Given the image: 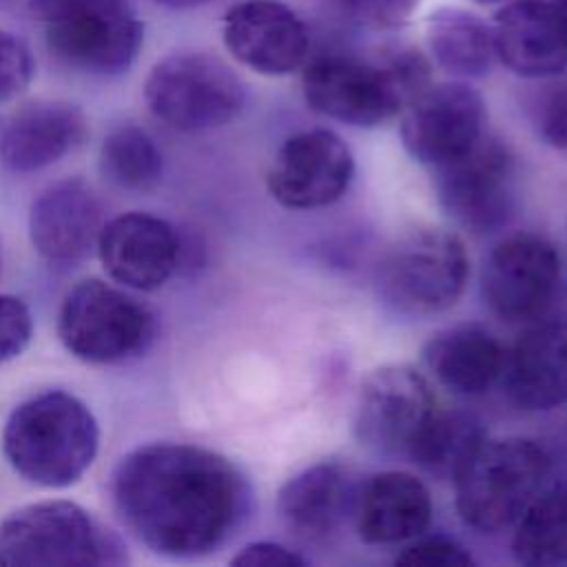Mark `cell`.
Instances as JSON below:
<instances>
[{"label": "cell", "instance_id": "obj_1", "mask_svg": "<svg viewBox=\"0 0 567 567\" xmlns=\"http://www.w3.org/2000/svg\"><path fill=\"white\" fill-rule=\"evenodd\" d=\"M111 498L122 525L153 554L202 558L241 527L250 489L221 454L190 443H148L120 458Z\"/></svg>", "mask_w": 567, "mask_h": 567}, {"label": "cell", "instance_id": "obj_2", "mask_svg": "<svg viewBox=\"0 0 567 567\" xmlns=\"http://www.w3.org/2000/svg\"><path fill=\"white\" fill-rule=\"evenodd\" d=\"M430 84V62L414 49L383 60L319 55L303 64V97L330 120L352 126H379L399 115Z\"/></svg>", "mask_w": 567, "mask_h": 567}, {"label": "cell", "instance_id": "obj_3", "mask_svg": "<svg viewBox=\"0 0 567 567\" xmlns=\"http://www.w3.org/2000/svg\"><path fill=\"white\" fill-rule=\"evenodd\" d=\"M100 427L89 405L64 390L22 401L7 419L2 452L9 465L40 487H69L91 467Z\"/></svg>", "mask_w": 567, "mask_h": 567}, {"label": "cell", "instance_id": "obj_4", "mask_svg": "<svg viewBox=\"0 0 567 567\" xmlns=\"http://www.w3.org/2000/svg\"><path fill=\"white\" fill-rule=\"evenodd\" d=\"M124 540L71 501H40L0 523L4 567H117L126 565Z\"/></svg>", "mask_w": 567, "mask_h": 567}, {"label": "cell", "instance_id": "obj_5", "mask_svg": "<svg viewBox=\"0 0 567 567\" xmlns=\"http://www.w3.org/2000/svg\"><path fill=\"white\" fill-rule=\"evenodd\" d=\"M549 474V456L532 439H485L454 478L461 520L496 534L518 520Z\"/></svg>", "mask_w": 567, "mask_h": 567}, {"label": "cell", "instance_id": "obj_6", "mask_svg": "<svg viewBox=\"0 0 567 567\" xmlns=\"http://www.w3.org/2000/svg\"><path fill=\"white\" fill-rule=\"evenodd\" d=\"M467 275V250L456 233L416 228L383 255L377 270V295L399 317H432L458 301Z\"/></svg>", "mask_w": 567, "mask_h": 567}, {"label": "cell", "instance_id": "obj_7", "mask_svg": "<svg viewBox=\"0 0 567 567\" xmlns=\"http://www.w3.org/2000/svg\"><path fill=\"white\" fill-rule=\"evenodd\" d=\"M157 334L148 306L102 279L78 281L62 299L58 337L80 361L111 365L144 354Z\"/></svg>", "mask_w": 567, "mask_h": 567}, {"label": "cell", "instance_id": "obj_8", "mask_svg": "<svg viewBox=\"0 0 567 567\" xmlns=\"http://www.w3.org/2000/svg\"><path fill=\"white\" fill-rule=\"evenodd\" d=\"M151 113L182 133L228 124L246 102L239 75L217 55L182 51L162 58L144 82Z\"/></svg>", "mask_w": 567, "mask_h": 567}, {"label": "cell", "instance_id": "obj_9", "mask_svg": "<svg viewBox=\"0 0 567 567\" xmlns=\"http://www.w3.org/2000/svg\"><path fill=\"white\" fill-rule=\"evenodd\" d=\"M481 288L485 303L503 321H547L565 288L560 252L543 235H509L485 259Z\"/></svg>", "mask_w": 567, "mask_h": 567}, {"label": "cell", "instance_id": "obj_10", "mask_svg": "<svg viewBox=\"0 0 567 567\" xmlns=\"http://www.w3.org/2000/svg\"><path fill=\"white\" fill-rule=\"evenodd\" d=\"M434 171L439 202L456 224L485 235L509 221L516 208V162L503 140L483 135Z\"/></svg>", "mask_w": 567, "mask_h": 567}, {"label": "cell", "instance_id": "obj_11", "mask_svg": "<svg viewBox=\"0 0 567 567\" xmlns=\"http://www.w3.org/2000/svg\"><path fill=\"white\" fill-rule=\"evenodd\" d=\"M436 410L434 392L419 370L408 363H385L361 381L354 432L372 450L408 454Z\"/></svg>", "mask_w": 567, "mask_h": 567}, {"label": "cell", "instance_id": "obj_12", "mask_svg": "<svg viewBox=\"0 0 567 567\" xmlns=\"http://www.w3.org/2000/svg\"><path fill=\"white\" fill-rule=\"evenodd\" d=\"M485 102L463 80L427 84L401 111V142L425 166H441L470 151L485 135Z\"/></svg>", "mask_w": 567, "mask_h": 567}, {"label": "cell", "instance_id": "obj_13", "mask_svg": "<svg viewBox=\"0 0 567 567\" xmlns=\"http://www.w3.org/2000/svg\"><path fill=\"white\" fill-rule=\"evenodd\" d=\"M354 175L350 146L328 128L299 131L284 140L266 175L277 204L292 210L323 208L341 199Z\"/></svg>", "mask_w": 567, "mask_h": 567}, {"label": "cell", "instance_id": "obj_14", "mask_svg": "<svg viewBox=\"0 0 567 567\" xmlns=\"http://www.w3.org/2000/svg\"><path fill=\"white\" fill-rule=\"evenodd\" d=\"M51 58L62 66L97 78L126 73L142 44L144 22L131 7L82 9L44 22Z\"/></svg>", "mask_w": 567, "mask_h": 567}, {"label": "cell", "instance_id": "obj_15", "mask_svg": "<svg viewBox=\"0 0 567 567\" xmlns=\"http://www.w3.org/2000/svg\"><path fill=\"white\" fill-rule=\"evenodd\" d=\"M221 38L228 53L261 75H288L306 64L308 29L279 0H241L224 16Z\"/></svg>", "mask_w": 567, "mask_h": 567}, {"label": "cell", "instance_id": "obj_16", "mask_svg": "<svg viewBox=\"0 0 567 567\" xmlns=\"http://www.w3.org/2000/svg\"><path fill=\"white\" fill-rule=\"evenodd\" d=\"M97 252L113 281L151 292L173 277L182 246L166 219L148 213H124L102 226Z\"/></svg>", "mask_w": 567, "mask_h": 567}, {"label": "cell", "instance_id": "obj_17", "mask_svg": "<svg viewBox=\"0 0 567 567\" xmlns=\"http://www.w3.org/2000/svg\"><path fill=\"white\" fill-rule=\"evenodd\" d=\"M496 60L523 78L567 69V11L551 0H512L494 18Z\"/></svg>", "mask_w": 567, "mask_h": 567}, {"label": "cell", "instance_id": "obj_18", "mask_svg": "<svg viewBox=\"0 0 567 567\" xmlns=\"http://www.w3.org/2000/svg\"><path fill=\"white\" fill-rule=\"evenodd\" d=\"M102 206L82 179H62L42 190L29 210V237L35 252L55 266L89 255L102 230Z\"/></svg>", "mask_w": 567, "mask_h": 567}, {"label": "cell", "instance_id": "obj_19", "mask_svg": "<svg viewBox=\"0 0 567 567\" xmlns=\"http://www.w3.org/2000/svg\"><path fill=\"white\" fill-rule=\"evenodd\" d=\"M352 512L363 543L399 545L425 534L432 520V496L414 474L385 470L357 489Z\"/></svg>", "mask_w": 567, "mask_h": 567}, {"label": "cell", "instance_id": "obj_20", "mask_svg": "<svg viewBox=\"0 0 567 567\" xmlns=\"http://www.w3.org/2000/svg\"><path fill=\"white\" fill-rule=\"evenodd\" d=\"M512 403L551 410L567 401V321L534 323L505 354L501 377Z\"/></svg>", "mask_w": 567, "mask_h": 567}, {"label": "cell", "instance_id": "obj_21", "mask_svg": "<svg viewBox=\"0 0 567 567\" xmlns=\"http://www.w3.org/2000/svg\"><path fill=\"white\" fill-rule=\"evenodd\" d=\"M86 135L84 113L64 100L24 104L0 137L2 164L13 173H35L55 164Z\"/></svg>", "mask_w": 567, "mask_h": 567}, {"label": "cell", "instance_id": "obj_22", "mask_svg": "<svg viewBox=\"0 0 567 567\" xmlns=\"http://www.w3.org/2000/svg\"><path fill=\"white\" fill-rule=\"evenodd\" d=\"M507 350L478 323H456L432 334L423 359L430 372L452 392L476 396L494 388L505 368Z\"/></svg>", "mask_w": 567, "mask_h": 567}, {"label": "cell", "instance_id": "obj_23", "mask_svg": "<svg viewBox=\"0 0 567 567\" xmlns=\"http://www.w3.org/2000/svg\"><path fill=\"white\" fill-rule=\"evenodd\" d=\"M354 487L343 465L321 461L288 478L277 496L284 523L301 536L334 532L354 505Z\"/></svg>", "mask_w": 567, "mask_h": 567}, {"label": "cell", "instance_id": "obj_24", "mask_svg": "<svg viewBox=\"0 0 567 567\" xmlns=\"http://www.w3.org/2000/svg\"><path fill=\"white\" fill-rule=\"evenodd\" d=\"M425 40L432 60L456 80L481 78L496 60L492 24L458 7L432 11L425 22Z\"/></svg>", "mask_w": 567, "mask_h": 567}, {"label": "cell", "instance_id": "obj_25", "mask_svg": "<svg viewBox=\"0 0 567 567\" xmlns=\"http://www.w3.org/2000/svg\"><path fill=\"white\" fill-rule=\"evenodd\" d=\"M512 551L523 565H567V478L540 489L514 523Z\"/></svg>", "mask_w": 567, "mask_h": 567}, {"label": "cell", "instance_id": "obj_26", "mask_svg": "<svg viewBox=\"0 0 567 567\" xmlns=\"http://www.w3.org/2000/svg\"><path fill=\"white\" fill-rule=\"evenodd\" d=\"M483 441L485 432L474 416L436 410L408 456L434 478L454 481Z\"/></svg>", "mask_w": 567, "mask_h": 567}, {"label": "cell", "instance_id": "obj_27", "mask_svg": "<svg viewBox=\"0 0 567 567\" xmlns=\"http://www.w3.org/2000/svg\"><path fill=\"white\" fill-rule=\"evenodd\" d=\"M102 175L126 190H151L159 184L164 162L153 137L133 124L113 128L100 148Z\"/></svg>", "mask_w": 567, "mask_h": 567}, {"label": "cell", "instance_id": "obj_28", "mask_svg": "<svg viewBox=\"0 0 567 567\" xmlns=\"http://www.w3.org/2000/svg\"><path fill=\"white\" fill-rule=\"evenodd\" d=\"M396 565L412 567H470L472 554L450 536H416L396 554Z\"/></svg>", "mask_w": 567, "mask_h": 567}, {"label": "cell", "instance_id": "obj_29", "mask_svg": "<svg viewBox=\"0 0 567 567\" xmlns=\"http://www.w3.org/2000/svg\"><path fill=\"white\" fill-rule=\"evenodd\" d=\"M33 71L35 62L29 44L0 29V104L18 97L31 84Z\"/></svg>", "mask_w": 567, "mask_h": 567}, {"label": "cell", "instance_id": "obj_30", "mask_svg": "<svg viewBox=\"0 0 567 567\" xmlns=\"http://www.w3.org/2000/svg\"><path fill=\"white\" fill-rule=\"evenodd\" d=\"M33 337L29 306L13 295H0V363L20 357Z\"/></svg>", "mask_w": 567, "mask_h": 567}, {"label": "cell", "instance_id": "obj_31", "mask_svg": "<svg viewBox=\"0 0 567 567\" xmlns=\"http://www.w3.org/2000/svg\"><path fill=\"white\" fill-rule=\"evenodd\" d=\"M350 18L372 29H396L410 20L421 0H334Z\"/></svg>", "mask_w": 567, "mask_h": 567}, {"label": "cell", "instance_id": "obj_32", "mask_svg": "<svg viewBox=\"0 0 567 567\" xmlns=\"http://www.w3.org/2000/svg\"><path fill=\"white\" fill-rule=\"evenodd\" d=\"M237 567H303L306 558L286 545L272 540H257L244 545L230 560Z\"/></svg>", "mask_w": 567, "mask_h": 567}, {"label": "cell", "instance_id": "obj_33", "mask_svg": "<svg viewBox=\"0 0 567 567\" xmlns=\"http://www.w3.org/2000/svg\"><path fill=\"white\" fill-rule=\"evenodd\" d=\"M545 142L567 157V84H563L545 104L540 117Z\"/></svg>", "mask_w": 567, "mask_h": 567}, {"label": "cell", "instance_id": "obj_34", "mask_svg": "<svg viewBox=\"0 0 567 567\" xmlns=\"http://www.w3.org/2000/svg\"><path fill=\"white\" fill-rule=\"evenodd\" d=\"M131 7L128 0H29V11L40 22H51L82 9H113Z\"/></svg>", "mask_w": 567, "mask_h": 567}, {"label": "cell", "instance_id": "obj_35", "mask_svg": "<svg viewBox=\"0 0 567 567\" xmlns=\"http://www.w3.org/2000/svg\"><path fill=\"white\" fill-rule=\"evenodd\" d=\"M162 7H168V9H195V7H202L210 0H153Z\"/></svg>", "mask_w": 567, "mask_h": 567}, {"label": "cell", "instance_id": "obj_36", "mask_svg": "<svg viewBox=\"0 0 567 567\" xmlns=\"http://www.w3.org/2000/svg\"><path fill=\"white\" fill-rule=\"evenodd\" d=\"M472 2H478V4H494V2H503V0H472Z\"/></svg>", "mask_w": 567, "mask_h": 567}, {"label": "cell", "instance_id": "obj_37", "mask_svg": "<svg viewBox=\"0 0 567 567\" xmlns=\"http://www.w3.org/2000/svg\"><path fill=\"white\" fill-rule=\"evenodd\" d=\"M551 2H556L560 9H565V11H567V0H551Z\"/></svg>", "mask_w": 567, "mask_h": 567}, {"label": "cell", "instance_id": "obj_38", "mask_svg": "<svg viewBox=\"0 0 567 567\" xmlns=\"http://www.w3.org/2000/svg\"><path fill=\"white\" fill-rule=\"evenodd\" d=\"M11 0H0V7H4V4H9Z\"/></svg>", "mask_w": 567, "mask_h": 567}, {"label": "cell", "instance_id": "obj_39", "mask_svg": "<svg viewBox=\"0 0 567 567\" xmlns=\"http://www.w3.org/2000/svg\"><path fill=\"white\" fill-rule=\"evenodd\" d=\"M0 268H2V257H0Z\"/></svg>", "mask_w": 567, "mask_h": 567}]
</instances>
